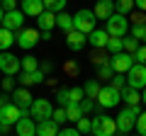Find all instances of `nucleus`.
Masks as SVG:
<instances>
[{"mask_svg":"<svg viewBox=\"0 0 146 136\" xmlns=\"http://www.w3.org/2000/svg\"><path fill=\"white\" fill-rule=\"evenodd\" d=\"M36 24H39V32H51L54 27H56V15L49 10H44L42 15L36 17Z\"/></svg>","mask_w":146,"mask_h":136,"instance_id":"obj_20","label":"nucleus"},{"mask_svg":"<svg viewBox=\"0 0 146 136\" xmlns=\"http://www.w3.org/2000/svg\"><path fill=\"white\" fill-rule=\"evenodd\" d=\"M15 131H17V136H36V121L32 117H22L15 124Z\"/></svg>","mask_w":146,"mask_h":136,"instance_id":"obj_15","label":"nucleus"},{"mask_svg":"<svg viewBox=\"0 0 146 136\" xmlns=\"http://www.w3.org/2000/svg\"><path fill=\"white\" fill-rule=\"evenodd\" d=\"M88 42L93 44V49H107V42H110V34L105 29H93L88 34Z\"/></svg>","mask_w":146,"mask_h":136,"instance_id":"obj_18","label":"nucleus"},{"mask_svg":"<svg viewBox=\"0 0 146 136\" xmlns=\"http://www.w3.org/2000/svg\"><path fill=\"white\" fill-rule=\"evenodd\" d=\"M112 73H115V71H112V66H98V78L100 80H112Z\"/></svg>","mask_w":146,"mask_h":136,"instance_id":"obj_35","label":"nucleus"},{"mask_svg":"<svg viewBox=\"0 0 146 136\" xmlns=\"http://www.w3.org/2000/svg\"><path fill=\"white\" fill-rule=\"evenodd\" d=\"M136 136H139V134H136Z\"/></svg>","mask_w":146,"mask_h":136,"instance_id":"obj_56","label":"nucleus"},{"mask_svg":"<svg viewBox=\"0 0 146 136\" xmlns=\"http://www.w3.org/2000/svg\"><path fill=\"white\" fill-rule=\"evenodd\" d=\"M144 42H146V37H144Z\"/></svg>","mask_w":146,"mask_h":136,"instance_id":"obj_55","label":"nucleus"},{"mask_svg":"<svg viewBox=\"0 0 146 136\" xmlns=\"http://www.w3.org/2000/svg\"><path fill=\"white\" fill-rule=\"evenodd\" d=\"M76 124H78V126H76V129H78L80 134H90V131H93V121H90L88 117H83V119H78V121H76Z\"/></svg>","mask_w":146,"mask_h":136,"instance_id":"obj_34","label":"nucleus"},{"mask_svg":"<svg viewBox=\"0 0 146 136\" xmlns=\"http://www.w3.org/2000/svg\"><path fill=\"white\" fill-rule=\"evenodd\" d=\"M141 114L139 105H131V107H124V110L117 114V131H122V134H131V129L136 126V117Z\"/></svg>","mask_w":146,"mask_h":136,"instance_id":"obj_1","label":"nucleus"},{"mask_svg":"<svg viewBox=\"0 0 146 136\" xmlns=\"http://www.w3.org/2000/svg\"><path fill=\"white\" fill-rule=\"evenodd\" d=\"M127 85H129L131 90H141V88H146V66L134 63V66L127 71Z\"/></svg>","mask_w":146,"mask_h":136,"instance_id":"obj_5","label":"nucleus"},{"mask_svg":"<svg viewBox=\"0 0 146 136\" xmlns=\"http://www.w3.org/2000/svg\"><path fill=\"white\" fill-rule=\"evenodd\" d=\"M3 105H7V97H5V95H0V107H3Z\"/></svg>","mask_w":146,"mask_h":136,"instance_id":"obj_50","label":"nucleus"},{"mask_svg":"<svg viewBox=\"0 0 146 136\" xmlns=\"http://www.w3.org/2000/svg\"><path fill=\"white\" fill-rule=\"evenodd\" d=\"M56 100H58V105H63V107H68L71 105V100H68V88H61L56 92Z\"/></svg>","mask_w":146,"mask_h":136,"instance_id":"obj_39","label":"nucleus"},{"mask_svg":"<svg viewBox=\"0 0 146 136\" xmlns=\"http://www.w3.org/2000/svg\"><path fill=\"white\" fill-rule=\"evenodd\" d=\"M56 27H61L63 32H73V17L71 15H66V12H58L56 15Z\"/></svg>","mask_w":146,"mask_h":136,"instance_id":"obj_25","label":"nucleus"},{"mask_svg":"<svg viewBox=\"0 0 146 136\" xmlns=\"http://www.w3.org/2000/svg\"><path fill=\"white\" fill-rule=\"evenodd\" d=\"M122 49H124V37H110V42H107L110 56H112V53H119Z\"/></svg>","mask_w":146,"mask_h":136,"instance_id":"obj_28","label":"nucleus"},{"mask_svg":"<svg viewBox=\"0 0 146 136\" xmlns=\"http://www.w3.org/2000/svg\"><path fill=\"white\" fill-rule=\"evenodd\" d=\"M22 114H25V112H22L17 105L7 102V105L0 107V124H3V126H15L17 121L22 119Z\"/></svg>","mask_w":146,"mask_h":136,"instance_id":"obj_7","label":"nucleus"},{"mask_svg":"<svg viewBox=\"0 0 146 136\" xmlns=\"http://www.w3.org/2000/svg\"><path fill=\"white\" fill-rule=\"evenodd\" d=\"M134 5H136V7H139V10H141V12H146V0H134Z\"/></svg>","mask_w":146,"mask_h":136,"instance_id":"obj_47","label":"nucleus"},{"mask_svg":"<svg viewBox=\"0 0 146 136\" xmlns=\"http://www.w3.org/2000/svg\"><path fill=\"white\" fill-rule=\"evenodd\" d=\"M20 71H22L20 58H15L12 53H7V51L0 53V73H5V75H17Z\"/></svg>","mask_w":146,"mask_h":136,"instance_id":"obj_10","label":"nucleus"},{"mask_svg":"<svg viewBox=\"0 0 146 136\" xmlns=\"http://www.w3.org/2000/svg\"><path fill=\"white\" fill-rule=\"evenodd\" d=\"M80 110H83V114H88V112L93 110V100H83V102H80Z\"/></svg>","mask_w":146,"mask_h":136,"instance_id":"obj_46","label":"nucleus"},{"mask_svg":"<svg viewBox=\"0 0 146 136\" xmlns=\"http://www.w3.org/2000/svg\"><path fill=\"white\" fill-rule=\"evenodd\" d=\"M58 124L54 119H44V121H36V136H58Z\"/></svg>","mask_w":146,"mask_h":136,"instance_id":"obj_19","label":"nucleus"},{"mask_svg":"<svg viewBox=\"0 0 146 136\" xmlns=\"http://www.w3.org/2000/svg\"><path fill=\"white\" fill-rule=\"evenodd\" d=\"M32 102H34V100H32V95H29L27 88H17L15 92H12V105H17L20 110H29Z\"/></svg>","mask_w":146,"mask_h":136,"instance_id":"obj_14","label":"nucleus"},{"mask_svg":"<svg viewBox=\"0 0 146 136\" xmlns=\"http://www.w3.org/2000/svg\"><path fill=\"white\" fill-rule=\"evenodd\" d=\"M141 102H144V105H146V92H144V95H141Z\"/></svg>","mask_w":146,"mask_h":136,"instance_id":"obj_52","label":"nucleus"},{"mask_svg":"<svg viewBox=\"0 0 146 136\" xmlns=\"http://www.w3.org/2000/svg\"><path fill=\"white\" fill-rule=\"evenodd\" d=\"M39 71H42V73H49V71H54V63H44Z\"/></svg>","mask_w":146,"mask_h":136,"instance_id":"obj_49","label":"nucleus"},{"mask_svg":"<svg viewBox=\"0 0 146 136\" xmlns=\"http://www.w3.org/2000/svg\"><path fill=\"white\" fill-rule=\"evenodd\" d=\"M122 100L127 102V107H131V105H139L141 102V95H139V90H131L129 85H127V88L122 90Z\"/></svg>","mask_w":146,"mask_h":136,"instance_id":"obj_23","label":"nucleus"},{"mask_svg":"<svg viewBox=\"0 0 146 136\" xmlns=\"http://www.w3.org/2000/svg\"><path fill=\"white\" fill-rule=\"evenodd\" d=\"M29 114L34 117V121H44V119H51L54 107H51V102H49L46 97H39V100H34V102H32Z\"/></svg>","mask_w":146,"mask_h":136,"instance_id":"obj_6","label":"nucleus"},{"mask_svg":"<svg viewBox=\"0 0 146 136\" xmlns=\"http://www.w3.org/2000/svg\"><path fill=\"white\" fill-rule=\"evenodd\" d=\"M124 51H127V53H131V56H134V53L139 51V42H136L134 37H127V39H124Z\"/></svg>","mask_w":146,"mask_h":136,"instance_id":"obj_36","label":"nucleus"},{"mask_svg":"<svg viewBox=\"0 0 146 136\" xmlns=\"http://www.w3.org/2000/svg\"><path fill=\"white\" fill-rule=\"evenodd\" d=\"M3 90H5V92H12V90H15V80H12V75L3 78Z\"/></svg>","mask_w":146,"mask_h":136,"instance_id":"obj_42","label":"nucleus"},{"mask_svg":"<svg viewBox=\"0 0 146 136\" xmlns=\"http://www.w3.org/2000/svg\"><path fill=\"white\" fill-rule=\"evenodd\" d=\"M95 17H98V20H110V17L115 15V0H98V3H95Z\"/></svg>","mask_w":146,"mask_h":136,"instance_id":"obj_13","label":"nucleus"},{"mask_svg":"<svg viewBox=\"0 0 146 136\" xmlns=\"http://www.w3.org/2000/svg\"><path fill=\"white\" fill-rule=\"evenodd\" d=\"M134 7H136L134 0H117V3H115V10L119 12V15H127V12H131Z\"/></svg>","mask_w":146,"mask_h":136,"instance_id":"obj_32","label":"nucleus"},{"mask_svg":"<svg viewBox=\"0 0 146 136\" xmlns=\"http://www.w3.org/2000/svg\"><path fill=\"white\" fill-rule=\"evenodd\" d=\"M51 119L56 121V124H63V121H66V107H58V110H54Z\"/></svg>","mask_w":146,"mask_h":136,"instance_id":"obj_40","label":"nucleus"},{"mask_svg":"<svg viewBox=\"0 0 146 136\" xmlns=\"http://www.w3.org/2000/svg\"><path fill=\"white\" fill-rule=\"evenodd\" d=\"M83 110H80V105H68L66 107V119H71V121H78V119H83Z\"/></svg>","mask_w":146,"mask_h":136,"instance_id":"obj_30","label":"nucleus"},{"mask_svg":"<svg viewBox=\"0 0 146 136\" xmlns=\"http://www.w3.org/2000/svg\"><path fill=\"white\" fill-rule=\"evenodd\" d=\"M17 0H3V5H0V7H3V10H5V12H12V10H17Z\"/></svg>","mask_w":146,"mask_h":136,"instance_id":"obj_43","label":"nucleus"},{"mask_svg":"<svg viewBox=\"0 0 146 136\" xmlns=\"http://www.w3.org/2000/svg\"><path fill=\"white\" fill-rule=\"evenodd\" d=\"M136 131H139V136H146V112L136 117Z\"/></svg>","mask_w":146,"mask_h":136,"instance_id":"obj_37","label":"nucleus"},{"mask_svg":"<svg viewBox=\"0 0 146 136\" xmlns=\"http://www.w3.org/2000/svg\"><path fill=\"white\" fill-rule=\"evenodd\" d=\"M112 88L122 92V90L127 88V75L124 73H115V75H112Z\"/></svg>","mask_w":146,"mask_h":136,"instance_id":"obj_33","label":"nucleus"},{"mask_svg":"<svg viewBox=\"0 0 146 136\" xmlns=\"http://www.w3.org/2000/svg\"><path fill=\"white\" fill-rule=\"evenodd\" d=\"M22 24H25V12L22 10H12V12H5V17H3V27L10 32H20Z\"/></svg>","mask_w":146,"mask_h":136,"instance_id":"obj_12","label":"nucleus"},{"mask_svg":"<svg viewBox=\"0 0 146 136\" xmlns=\"http://www.w3.org/2000/svg\"><path fill=\"white\" fill-rule=\"evenodd\" d=\"M12 44H15V32L5 29V27H0V51H7Z\"/></svg>","mask_w":146,"mask_h":136,"instance_id":"obj_22","label":"nucleus"},{"mask_svg":"<svg viewBox=\"0 0 146 136\" xmlns=\"http://www.w3.org/2000/svg\"><path fill=\"white\" fill-rule=\"evenodd\" d=\"M22 71L25 73H34V71H39V58H34V56H22Z\"/></svg>","mask_w":146,"mask_h":136,"instance_id":"obj_26","label":"nucleus"},{"mask_svg":"<svg viewBox=\"0 0 146 136\" xmlns=\"http://www.w3.org/2000/svg\"><path fill=\"white\" fill-rule=\"evenodd\" d=\"M110 66H112V71H115V73H127V71L134 66V56H131V53H124V51L112 53Z\"/></svg>","mask_w":146,"mask_h":136,"instance_id":"obj_11","label":"nucleus"},{"mask_svg":"<svg viewBox=\"0 0 146 136\" xmlns=\"http://www.w3.org/2000/svg\"><path fill=\"white\" fill-rule=\"evenodd\" d=\"M144 90H146V88H144Z\"/></svg>","mask_w":146,"mask_h":136,"instance_id":"obj_57","label":"nucleus"},{"mask_svg":"<svg viewBox=\"0 0 146 136\" xmlns=\"http://www.w3.org/2000/svg\"><path fill=\"white\" fill-rule=\"evenodd\" d=\"M100 88H102V85H100L98 80H88V83L83 85V92H85V97H88V100H98Z\"/></svg>","mask_w":146,"mask_h":136,"instance_id":"obj_24","label":"nucleus"},{"mask_svg":"<svg viewBox=\"0 0 146 136\" xmlns=\"http://www.w3.org/2000/svg\"><path fill=\"white\" fill-rule=\"evenodd\" d=\"M93 134L95 136H115L117 134V121L112 119V117L98 114L93 119Z\"/></svg>","mask_w":146,"mask_h":136,"instance_id":"obj_4","label":"nucleus"},{"mask_svg":"<svg viewBox=\"0 0 146 136\" xmlns=\"http://www.w3.org/2000/svg\"><path fill=\"white\" fill-rule=\"evenodd\" d=\"M58 136H80L78 129H61L58 131Z\"/></svg>","mask_w":146,"mask_h":136,"instance_id":"obj_45","label":"nucleus"},{"mask_svg":"<svg viewBox=\"0 0 146 136\" xmlns=\"http://www.w3.org/2000/svg\"><path fill=\"white\" fill-rule=\"evenodd\" d=\"M134 63H141V66H146V46H139V51L134 53Z\"/></svg>","mask_w":146,"mask_h":136,"instance_id":"obj_41","label":"nucleus"},{"mask_svg":"<svg viewBox=\"0 0 146 136\" xmlns=\"http://www.w3.org/2000/svg\"><path fill=\"white\" fill-rule=\"evenodd\" d=\"M39 39H42V32H36V29H25V27H22V29L17 32L15 42H17V46H20V49L29 51L32 46H36V42H39Z\"/></svg>","mask_w":146,"mask_h":136,"instance_id":"obj_8","label":"nucleus"},{"mask_svg":"<svg viewBox=\"0 0 146 136\" xmlns=\"http://www.w3.org/2000/svg\"><path fill=\"white\" fill-rule=\"evenodd\" d=\"M110 58H112V56H107V53H105L102 49H95V51L90 53V61H93L95 66H107V63H110Z\"/></svg>","mask_w":146,"mask_h":136,"instance_id":"obj_29","label":"nucleus"},{"mask_svg":"<svg viewBox=\"0 0 146 136\" xmlns=\"http://www.w3.org/2000/svg\"><path fill=\"white\" fill-rule=\"evenodd\" d=\"M131 22H134V24H146V15L144 12H134V15H131Z\"/></svg>","mask_w":146,"mask_h":136,"instance_id":"obj_44","label":"nucleus"},{"mask_svg":"<svg viewBox=\"0 0 146 136\" xmlns=\"http://www.w3.org/2000/svg\"><path fill=\"white\" fill-rule=\"evenodd\" d=\"M22 7L20 10L25 12V17H39L44 12V3L42 0H20Z\"/></svg>","mask_w":146,"mask_h":136,"instance_id":"obj_16","label":"nucleus"},{"mask_svg":"<svg viewBox=\"0 0 146 136\" xmlns=\"http://www.w3.org/2000/svg\"><path fill=\"white\" fill-rule=\"evenodd\" d=\"M20 83H22V88H27V85H39V83H44V73L42 71H34V73H25V71H22Z\"/></svg>","mask_w":146,"mask_h":136,"instance_id":"obj_21","label":"nucleus"},{"mask_svg":"<svg viewBox=\"0 0 146 136\" xmlns=\"http://www.w3.org/2000/svg\"><path fill=\"white\" fill-rule=\"evenodd\" d=\"M85 97L83 88H68V100H71V105H80Z\"/></svg>","mask_w":146,"mask_h":136,"instance_id":"obj_31","label":"nucleus"},{"mask_svg":"<svg viewBox=\"0 0 146 136\" xmlns=\"http://www.w3.org/2000/svg\"><path fill=\"white\" fill-rule=\"evenodd\" d=\"M131 37L139 42V39H144L146 37V24H134L131 27Z\"/></svg>","mask_w":146,"mask_h":136,"instance_id":"obj_38","label":"nucleus"},{"mask_svg":"<svg viewBox=\"0 0 146 136\" xmlns=\"http://www.w3.org/2000/svg\"><path fill=\"white\" fill-rule=\"evenodd\" d=\"M0 5H3V0H0Z\"/></svg>","mask_w":146,"mask_h":136,"instance_id":"obj_54","label":"nucleus"},{"mask_svg":"<svg viewBox=\"0 0 146 136\" xmlns=\"http://www.w3.org/2000/svg\"><path fill=\"white\" fill-rule=\"evenodd\" d=\"M95 20H98V17H95L93 10H78L76 15H73V29L88 37L90 32L95 29Z\"/></svg>","mask_w":146,"mask_h":136,"instance_id":"obj_2","label":"nucleus"},{"mask_svg":"<svg viewBox=\"0 0 146 136\" xmlns=\"http://www.w3.org/2000/svg\"><path fill=\"white\" fill-rule=\"evenodd\" d=\"M0 134H3V124H0Z\"/></svg>","mask_w":146,"mask_h":136,"instance_id":"obj_53","label":"nucleus"},{"mask_svg":"<svg viewBox=\"0 0 146 136\" xmlns=\"http://www.w3.org/2000/svg\"><path fill=\"white\" fill-rule=\"evenodd\" d=\"M3 17H5V10L0 7V27H3Z\"/></svg>","mask_w":146,"mask_h":136,"instance_id":"obj_51","label":"nucleus"},{"mask_svg":"<svg viewBox=\"0 0 146 136\" xmlns=\"http://www.w3.org/2000/svg\"><path fill=\"white\" fill-rule=\"evenodd\" d=\"M105 32H107L110 37H127V32H129V20H127V15H119V12H115V15L107 20V27H105Z\"/></svg>","mask_w":146,"mask_h":136,"instance_id":"obj_3","label":"nucleus"},{"mask_svg":"<svg viewBox=\"0 0 146 136\" xmlns=\"http://www.w3.org/2000/svg\"><path fill=\"white\" fill-rule=\"evenodd\" d=\"M42 3H44V10L54 12V15L63 12V7H66V0H42Z\"/></svg>","mask_w":146,"mask_h":136,"instance_id":"obj_27","label":"nucleus"},{"mask_svg":"<svg viewBox=\"0 0 146 136\" xmlns=\"http://www.w3.org/2000/svg\"><path fill=\"white\" fill-rule=\"evenodd\" d=\"M66 71H68V73H73V75H76V73H78V66H76V63H68V66H66Z\"/></svg>","mask_w":146,"mask_h":136,"instance_id":"obj_48","label":"nucleus"},{"mask_svg":"<svg viewBox=\"0 0 146 136\" xmlns=\"http://www.w3.org/2000/svg\"><path fill=\"white\" fill-rule=\"evenodd\" d=\"M122 100V92L119 90H115L112 85H105V88H100V95H98V105L100 107H117Z\"/></svg>","mask_w":146,"mask_h":136,"instance_id":"obj_9","label":"nucleus"},{"mask_svg":"<svg viewBox=\"0 0 146 136\" xmlns=\"http://www.w3.org/2000/svg\"><path fill=\"white\" fill-rule=\"evenodd\" d=\"M85 44H88V37H85V34H80V32L73 29V32H68V34H66V46L71 49V51H80Z\"/></svg>","mask_w":146,"mask_h":136,"instance_id":"obj_17","label":"nucleus"}]
</instances>
